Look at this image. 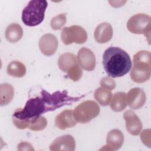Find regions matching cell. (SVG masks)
Listing matches in <instances>:
<instances>
[{
    "label": "cell",
    "instance_id": "1",
    "mask_svg": "<svg viewBox=\"0 0 151 151\" xmlns=\"http://www.w3.org/2000/svg\"><path fill=\"white\" fill-rule=\"evenodd\" d=\"M103 65L109 76L120 77L131 69L132 63L129 55L117 47H110L103 55Z\"/></svg>",
    "mask_w": 151,
    "mask_h": 151
},
{
    "label": "cell",
    "instance_id": "2",
    "mask_svg": "<svg viewBox=\"0 0 151 151\" xmlns=\"http://www.w3.org/2000/svg\"><path fill=\"white\" fill-rule=\"evenodd\" d=\"M133 65L130 76L133 81L143 83L150 77L151 54L149 51L142 50L133 56Z\"/></svg>",
    "mask_w": 151,
    "mask_h": 151
},
{
    "label": "cell",
    "instance_id": "3",
    "mask_svg": "<svg viewBox=\"0 0 151 151\" xmlns=\"http://www.w3.org/2000/svg\"><path fill=\"white\" fill-rule=\"evenodd\" d=\"M48 3L45 0L30 1L22 11V21L29 27H35L44 20Z\"/></svg>",
    "mask_w": 151,
    "mask_h": 151
},
{
    "label": "cell",
    "instance_id": "4",
    "mask_svg": "<svg viewBox=\"0 0 151 151\" xmlns=\"http://www.w3.org/2000/svg\"><path fill=\"white\" fill-rule=\"evenodd\" d=\"M41 96L45 103L46 112L54 111L64 105L71 104L83 97V96L81 97L69 96L66 90H63V91H57L50 94L45 90H41Z\"/></svg>",
    "mask_w": 151,
    "mask_h": 151
},
{
    "label": "cell",
    "instance_id": "5",
    "mask_svg": "<svg viewBox=\"0 0 151 151\" xmlns=\"http://www.w3.org/2000/svg\"><path fill=\"white\" fill-rule=\"evenodd\" d=\"M45 112V105L42 97L41 96L36 97L29 99L23 109H16L14 113L13 117L23 120L40 116Z\"/></svg>",
    "mask_w": 151,
    "mask_h": 151
},
{
    "label": "cell",
    "instance_id": "6",
    "mask_svg": "<svg viewBox=\"0 0 151 151\" xmlns=\"http://www.w3.org/2000/svg\"><path fill=\"white\" fill-rule=\"evenodd\" d=\"M100 113L98 104L93 100H87L78 104L73 110L74 119L80 123H87L96 117Z\"/></svg>",
    "mask_w": 151,
    "mask_h": 151
},
{
    "label": "cell",
    "instance_id": "7",
    "mask_svg": "<svg viewBox=\"0 0 151 151\" xmlns=\"http://www.w3.org/2000/svg\"><path fill=\"white\" fill-rule=\"evenodd\" d=\"M151 18L145 14H137L130 18L127 22L128 30L133 34H143L149 40L150 37Z\"/></svg>",
    "mask_w": 151,
    "mask_h": 151
},
{
    "label": "cell",
    "instance_id": "8",
    "mask_svg": "<svg viewBox=\"0 0 151 151\" xmlns=\"http://www.w3.org/2000/svg\"><path fill=\"white\" fill-rule=\"evenodd\" d=\"M58 65L61 71L67 73L70 79L77 77L81 72L77 59L73 53L65 52L60 55L58 60Z\"/></svg>",
    "mask_w": 151,
    "mask_h": 151
},
{
    "label": "cell",
    "instance_id": "9",
    "mask_svg": "<svg viewBox=\"0 0 151 151\" xmlns=\"http://www.w3.org/2000/svg\"><path fill=\"white\" fill-rule=\"evenodd\" d=\"M61 38L65 45H70L73 42L81 44L87 40L86 31L81 26L72 25L64 27L61 33Z\"/></svg>",
    "mask_w": 151,
    "mask_h": 151
},
{
    "label": "cell",
    "instance_id": "10",
    "mask_svg": "<svg viewBox=\"0 0 151 151\" xmlns=\"http://www.w3.org/2000/svg\"><path fill=\"white\" fill-rule=\"evenodd\" d=\"M14 124L20 129L28 128L31 130L40 131L44 130L47 125V119L41 116H38L30 119L20 120L13 118Z\"/></svg>",
    "mask_w": 151,
    "mask_h": 151
},
{
    "label": "cell",
    "instance_id": "11",
    "mask_svg": "<svg viewBox=\"0 0 151 151\" xmlns=\"http://www.w3.org/2000/svg\"><path fill=\"white\" fill-rule=\"evenodd\" d=\"M126 96L127 104L133 110H137L142 108L144 106L146 100L145 91L138 87L130 90Z\"/></svg>",
    "mask_w": 151,
    "mask_h": 151
},
{
    "label": "cell",
    "instance_id": "12",
    "mask_svg": "<svg viewBox=\"0 0 151 151\" xmlns=\"http://www.w3.org/2000/svg\"><path fill=\"white\" fill-rule=\"evenodd\" d=\"M58 42L56 37L51 34L43 35L39 40V48L46 56L53 55L57 50Z\"/></svg>",
    "mask_w": 151,
    "mask_h": 151
},
{
    "label": "cell",
    "instance_id": "13",
    "mask_svg": "<svg viewBox=\"0 0 151 151\" xmlns=\"http://www.w3.org/2000/svg\"><path fill=\"white\" fill-rule=\"evenodd\" d=\"M126 122V128L127 132L134 136L140 134L143 128L142 122L134 111L130 110H126L123 114Z\"/></svg>",
    "mask_w": 151,
    "mask_h": 151
},
{
    "label": "cell",
    "instance_id": "14",
    "mask_svg": "<svg viewBox=\"0 0 151 151\" xmlns=\"http://www.w3.org/2000/svg\"><path fill=\"white\" fill-rule=\"evenodd\" d=\"M80 66L87 71H93L96 67V57L93 51L85 47L80 48L77 54Z\"/></svg>",
    "mask_w": 151,
    "mask_h": 151
},
{
    "label": "cell",
    "instance_id": "15",
    "mask_svg": "<svg viewBox=\"0 0 151 151\" xmlns=\"http://www.w3.org/2000/svg\"><path fill=\"white\" fill-rule=\"evenodd\" d=\"M75 147V140L74 137L70 134L63 135L56 138L50 145V149L52 151H73Z\"/></svg>",
    "mask_w": 151,
    "mask_h": 151
},
{
    "label": "cell",
    "instance_id": "16",
    "mask_svg": "<svg viewBox=\"0 0 151 151\" xmlns=\"http://www.w3.org/2000/svg\"><path fill=\"white\" fill-rule=\"evenodd\" d=\"M54 122L55 126L61 130L71 128L75 126L77 122L74 119L73 111L68 109L64 110L58 114Z\"/></svg>",
    "mask_w": 151,
    "mask_h": 151
},
{
    "label": "cell",
    "instance_id": "17",
    "mask_svg": "<svg viewBox=\"0 0 151 151\" xmlns=\"http://www.w3.org/2000/svg\"><path fill=\"white\" fill-rule=\"evenodd\" d=\"M113 36V28L108 22H102L99 24L94 33L95 40L100 44L109 42Z\"/></svg>",
    "mask_w": 151,
    "mask_h": 151
},
{
    "label": "cell",
    "instance_id": "18",
    "mask_svg": "<svg viewBox=\"0 0 151 151\" xmlns=\"http://www.w3.org/2000/svg\"><path fill=\"white\" fill-rule=\"evenodd\" d=\"M124 142V136L123 133L118 129H113L110 130L107 136L106 143L104 146L106 150H114L119 149Z\"/></svg>",
    "mask_w": 151,
    "mask_h": 151
},
{
    "label": "cell",
    "instance_id": "19",
    "mask_svg": "<svg viewBox=\"0 0 151 151\" xmlns=\"http://www.w3.org/2000/svg\"><path fill=\"white\" fill-rule=\"evenodd\" d=\"M23 35L21 26L17 23L8 25L5 30V38L10 42H16L20 40Z\"/></svg>",
    "mask_w": 151,
    "mask_h": 151
},
{
    "label": "cell",
    "instance_id": "20",
    "mask_svg": "<svg viewBox=\"0 0 151 151\" xmlns=\"http://www.w3.org/2000/svg\"><path fill=\"white\" fill-rule=\"evenodd\" d=\"M126 94L124 92L119 91L114 94L110 103V107L112 110L119 112L123 111L127 106Z\"/></svg>",
    "mask_w": 151,
    "mask_h": 151
},
{
    "label": "cell",
    "instance_id": "21",
    "mask_svg": "<svg viewBox=\"0 0 151 151\" xmlns=\"http://www.w3.org/2000/svg\"><path fill=\"white\" fill-rule=\"evenodd\" d=\"M14 90L13 87L8 83L1 84L0 86V104L1 106L9 103L13 99Z\"/></svg>",
    "mask_w": 151,
    "mask_h": 151
},
{
    "label": "cell",
    "instance_id": "22",
    "mask_svg": "<svg viewBox=\"0 0 151 151\" xmlns=\"http://www.w3.org/2000/svg\"><path fill=\"white\" fill-rule=\"evenodd\" d=\"M8 74L14 77L20 78L24 76L26 73V68L24 64L18 61H11L7 67Z\"/></svg>",
    "mask_w": 151,
    "mask_h": 151
},
{
    "label": "cell",
    "instance_id": "23",
    "mask_svg": "<svg viewBox=\"0 0 151 151\" xmlns=\"http://www.w3.org/2000/svg\"><path fill=\"white\" fill-rule=\"evenodd\" d=\"M95 99L103 106H108L112 98V93L110 90L103 87L97 88L94 93Z\"/></svg>",
    "mask_w": 151,
    "mask_h": 151
},
{
    "label": "cell",
    "instance_id": "24",
    "mask_svg": "<svg viewBox=\"0 0 151 151\" xmlns=\"http://www.w3.org/2000/svg\"><path fill=\"white\" fill-rule=\"evenodd\" d=\"M66 21L67 19L65 14H61L51 19L50 25L54 30H58L61 29V28L66 23Z\"/></svg>",
    "mask_w": 151,
    "mask_h": 151
},
{
    "label": "cell",
    "instance_id": "25",
    "mask_svg": "<svg viewBox=\"0 0 151 151\" xmlns=\"http://www.w3.org/2000/svg\"><path fill=\"white\" fill-rule=\"evenodd\" d=\"M100 85L101 87L109 90H113L116 87L115 81L109 77H104L100 81Z\"/></svg>",
    "mask_w": 151,
    "mask_h": 151
},
{
    "label": "cell",
    "instance_id": "26",
    "mask_svg": "<svg viewBox=\"0 0 151 151\" xmlns=\"http://www.w3.org/2000/svg\"><path fill=\"white\" fill-rule=\"evenodd\" d=\"M22 146H24V147L21 148L20 150H34V149L32 147V146L31 144L27 142H21L20 143Z\"/></svg>",
    "mask_w": 151,
    "mask_h": 151
}]
</instances>
